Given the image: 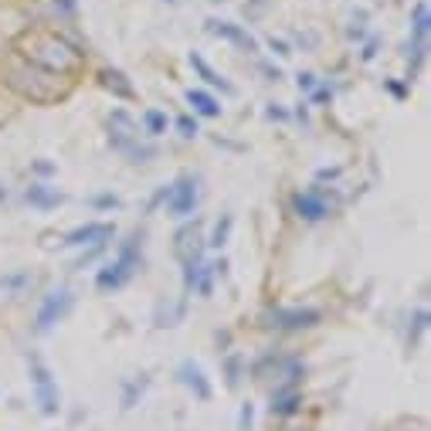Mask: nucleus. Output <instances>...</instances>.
Here are the masks:
<instances>
[{"label": "nucleus", "mask_w": 431, "mask_h": 431, "mask_svg": "<svg viewBox=\"0 0 431 431\" xmlns=\"http://www.w3.org/2000/svg\"><path fill=\"white\" fill-rule=\"evenodd\" d=\"M21 55L51 75H68L86 62V55L75 44H68L62 34H51V31H27L21 38Z\"/></svg>", "instance_id": "obj_1"}, {"label": "nucleus", "mask_w": 431, "mask_h": 431, "mask_svg": "<svg viewBox=\"0 0 431 431\" xmlns=\"http://www.w3.org/2000/svg\"><path fill=\"white\" fill-rule=\"evenodd\" d=\"M140 268H143V235L133 231L126 241H119L116 259H109L102 268H99L95 289H99V292H119Z\"/></svg>", "instance_id": "obj_2"}, {"label": "nucleus", "mask_w": 431, "mask_h": 431, "mask_svg": "<svg viewBox=\"0 0 431 431\" xmlns=\"http://www.w3.org/2000/svg\"><path fill=\"white\" fill-rule=\"evenodd\" d=\"M75 309V292L72 289H51L44 299H41V306H38V313H34V330L38 333H51L68 313Z\"/></svg>", "instance_id": "obj_3"}, {"label": "nucleus", "mask_w": 431, "mask_h": 431, "mask_svg": "<svg viewBox=\"0 0 431 431\" xmlns=\"http://www.w3.org/2000/svg\"><path fill=\"white\" fill-rule=\"evenodd\" d=\"M27 367H31L34 401H38L41 415L55 418V415H58V408H62V397H58V387H55V380H51V370H48V363H44L38 353H31V356H27Z\"/></svg>", "instance_id": "obj_4"}, {"label": "nucleus", "mask_w": 431, "mask_h": 431, "mask_svg": "<svg viewBox=\"0 0 431 431\" xmlns=\"http://www.w3.org/2000/svg\"><path fill=\"white\" fill-rule=\"evenodd\" d=\"M265 319H268L265 326L272 330H313L323 319V313L313 306H275L265 313Z\"/></svg>", "instance_id": "obj_5"}, {"label": "nucleus", "mask_w": 431, "mask_h": 431, "mask_svg": "<svg viewBox=\"0 0 431 431\" xmlns=\"http://www.w3.org/2000/svg\"><path fill=\"white\" fill-rule=\"evenodd\" d=\"M200 200V180L197 177H180L167 187V214L170 218H190Z\"/></svg>", "instance_id": "obj_6"}, {"label": "nucleus", "mask_w": 431, "mask_h": 431, "mask_svg": "<svg viewBox=\"0 0 431 431\" xmlns=\"http://www.w3.org/2000/svg\"><path fill=\"white\" fill-rule=\"evenodd\" d=\"M116 235V228L109 221H88V224H79L65 235L62 245L68 248H92V245H109V238Z\"/></svg>", "instance_id": "obj_7"}, {"label": "nucleus", "mask_w": 431, "mask_h": 431, "mask_svg": "<svg viewBox=\"0 0 431 431\" xmlns=\"http://www.w3.org/2000/svg\"><path fill=\"white\" fill-rule=\"evenodd\" d=\"M200 252H204V238H200V221L187 224L177 231V259L183 261H200Z\"/></svg>", "instance_id": "obj_8"}, {"label": "nucleus", "mask_w": 431, "mask_h": 431, "mask_svg": "<svg viewBox=\"0 0 431 431\" xmlns=\"http://www.w3.org/2000/svg\"><path fill=\"white\" fill-rule=\"evenodd\" d=\"M177 377H180V384L183 387H190L194 391V397L197 401H211V384H207V377H204V370H200V363H194V360H183L180 367H177Z\"/></svg>", "instance_id": "obj_9"}, {"label": "nucleus", "mask_w": 431, "mask_h": 431, "mask_svg": "<svg viewBox=\"0 0 431 431\" xmlns=\"http://www.w3.org/2000/svg\"><path fill=\"white\" fill-rule=\"evenodd\" d=\"M292 207H296V214H299L302 221H323V218H330V204H326L316 190L296 194V197H292Z\"/></svg>", "instance_id": "obj_10"}, {"label": "nucleus", "mask_w": 431, "mask_h": 431, "mask_svg": "<svg viewBox=\"0 0 431 431\" xmlns=\"http://www.w3.org/2000/svg\"><path fill=\"white\" fill-rule=\"evenodd\" d=\"M24 200H27L31 207H38V211H51V207L65 204V194H62L58 187H51V183H31V187L24 190Z\"/></svg>", "instance_id": "obj_11"}, {"label": "nucleus", "mask_w": 431, "mask_h": 431, "mask_svg": "<svg viewBox=\"0 0 431 431\" xmlns=\"http://www.w3.org/2000/svg\"><path fill=\"white\" fill-rule=\"evenodd\" d=\"M207 31L218 34V38H224V41H235V44L245 48V51H259V41H255L248 31H241L238 24H228V21H207Z\"/></svg>", "instance_id": "obj_12"}, {"label": "nucleus", "mask_w": 431, "mask_h": 431, "mask_svg": "<svg viewBox=\"0 0 431 431\" xmlns=\"http://www.w3.org/2000/svg\"><path fill=\"white\" fill-rule=\"evenodd\" d=\"M187 102H190V109H194L197 116H204V119H218V116L224 112V105H221L211 92H204V88H190V92H187Z\"/></svg>", "instance_id": "obj_13"}, {"label": "nucleus", "mask_w": 431, "mask_h": 431, "mask_svg": "<svg viewBox=\"0 0 431 431\" xmlns=\"http://www.w3.org/2000/svg\"><path fill=\"white\" fill-rule=\"evenodd\" d=\"M190 65L200 72V79H204L211 88H221L224 95H235V86H231V82H228V79H224L218 68H211V62H207L204 55H190Z\"/></svg>", "instance_id": "obj_14"}, {"label": "nucleus", "mask_w": 431, "mask_h": 431, "mask_svg": "<svg viewBox=\"0 0 431 431\" xmlns=\"http://www.w3.org/2000/svg\"><path fill=\"white\" fill-rule=\"evenodd\" d=\"M299 404H302V397H299V391H296L292 384H289V387H278V391L272 394V415H296Z\"/></svg>", "instance_id": "obj_15"}, {"label": "nucleus", "mask_w": 431, "mask_h": 431, "mask_svg": "<svg viewBox=\"0 0 431 431\" xmlns=\"http://www.w3.org/2000/svg\"><path fill=\"white\" fill-rule=\"evenodd\" d=\"M102 86L109 88V92H116L119 99H133V86L126 82L122 72H102Z\"/></svg>", "instance_id": "obj_16"}, {"label": "nucleus", "mask_w": 431, "mask_h": 431, "mask_svg": "<svg viewBox=\"0 0 431 431\" xmlns=\"http://www.w3.org/2000/svg\"><path fill=\"white\" fill-rule=\"evenodd\" d=\"M143 126H146V136H164V133H167V112L146 109V112H143Z\"/></svg>", "instance_id": "obj_17"}, {"label": "nucleus", "mask_w": 431, "mask_h": 431, "mask_svg": "<svg viewBox=\"0 0 431 431\" xmlns=\"http://www.w3.org/2000/svg\"><path fill=\"white\" fill-rule=\"evenodd\" d=\"M146 384H150V380H146L143 374H140V380H129V384H126V391H122V408H136V401L143 397Z\"/></svg>", "instance_id": "obj_18"}, {"label": "nucleus", "mask_w": 431, "mask_h": 431, "mask_svg": "<svg viewBox=\"0 0 431 431\" xmlns=\"http://www.w3.org/2000/svg\"><path fill=\"white\" fill-rule=\"evenodd\" d=\"M231 221H235V218H231V214H224V218H221V221L214 224V235H211V241H207V245L221 248V245L228 241V231H231Z\"/></svg>", "instance_id": "obj_19"}, {"label": "nucleus", "mask_w": 431, "mask_h": 431, "mask_svg": "<svg viewBox=\"0 0 431 431\" xmlns=\"http://www.w3.org/2000/svg\"><path fill=\"white\" fill-rule=\"evenodd\" d=\"M24 285H31V275L27 272H17V275H3L0 278V289L3 292H21Z\"/></svg>", "instance_id": "obj_20"}, {"label": "nucleus", "mask_w": 431, "mask_h": 431, "mask_svg": "<svg viewBox=\"0 0 431 431\" xmlns=\"http://www.w3.org/2000/svg\"><path fill=\"white\" fill-rule=\"evenodd\" d=\"M177 129H180L183 140H194V136L200 133V129H197V119H190V116H180V119H177Z\"/></svg>", "instance_id": "obj_21"}, {"label": "nucleus", "mask_w": 431, "mask_h": 431, "mask_svg": "<svg viewBox=\"0 0 431 431\" xmlns=\"http://www.w3.org/2000/svg\"><path fill=\"white\" fill-rule=\"evenodd\" d=\"M428 330V309H418L415 313V333H411V343L418 340V333H425Z\"/></svg>", "instance_id": "obj_22"}, {"label": "nucleus", "mask_w": 431, "mask_h": 431, "mask_svg": "<svg viewBox=\"0 0 431 431\" xmlns=\"http://www.w3.org/2000/svg\"><path fill=\"white\" fill-rule=\"evenodd\" d=\"M238 356H228V387H238Z\"/></svg>", "instance_id": "obj_23"}, {"label": "nucleus", "mask_w": 431, "mask_h": 431, "mask_svg": "<svg viewBox=\"0 0 431 431\" xmlns=\"http://www.w3.org/2000/svg\"><path fill=\"white\" fill-rule=\"evenodd\" d=\"M95 207H119V197L116 194H102V197H92Z\"/></svg>", "instance_id": "obj_24"}, {"label": "nucleus", "mask_w": 431, "mask_h": 431, "mask_svg": "<svg viewBox=\"0 0 431 431\" xmlns=\"http://www.w3.org/2000/svg\"><path fill=\"white\" fill-rule=\"evenodd\" d=\"M248 428H252V404L241 408V431H248Z\"/></svg>", "instance_id": "obj_25"}, {"label": "nucleus", "mask_w": 431, "mask_h": 431, "mask_svg": "<svg viewBox=\"0 0 431 431\" xmlns=\"http://www.w3.org/2000/svg\"><path fill=\"white\" fill-rule=\"evenodd\" d=\"M313 86H316V79H313L309 72H306V75H299V88H302V92H313Z\"/></svg>", "instance_id": "obj_26"}, {"label": "nucleus", "mask_w": 431, "mask_h": 431, "mask_svg": "<svg viewBox=\"0 0 431 431\" xmlns=\"http://www.w3.org/2000/svg\"><path fill=\"white\" fill-rule=\"evenodd\" d=\"M55 3H58V0H55ZM75 3H79V0H62V7H65V10H72Z\"/></svg>", "instance_id": "obj_27"}, {"label": "nucleus", "mask_w": 431, "mask_h": 431, "mask_svg": "<svg viewBox=\"0 0 431 431\" xmlns=\"http://www.w3.org/2000/svg\"><path fill=\"white\" fill-rule=\"evenodd\" d=\"M167 3H177V0H167Z\"/></svg>", "instance_id": "obj_28"}]
</instances>
